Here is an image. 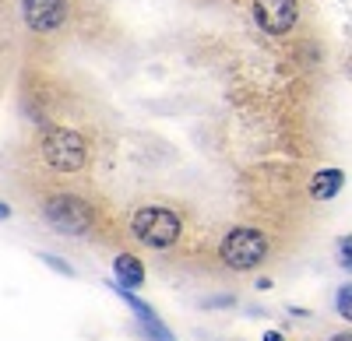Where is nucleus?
Listing matches in <instances>:
<instances>
[{
  "label": "nucleus",
  "mask_w": 352,
  "mask_h": 341,
  "mask_svg": "<svg viewBox=\"0 0 352 341\" xmlns=\"http://www.w3.org/2000/svg\"><path fill=\"white\" fill-rule=\"evenodd\" d=\"M268 233H261L257 225H236L229 229L219 243V261L229 271H254L268 261Z\"/></svg>",
  "instance_id": "obj_2"
},
{
  "label": "nucleus",
  "mask_w": 352,
  "mask_h": 341,
  "mask_svg": "<svg viewBox=\"0 0 352 341\" xmlns=\"http://www.w3.org/2000/svg\"><path fill=\"white\" fill-rule=\"evenodd\" d=\"M254 21L261 32L285 36L300 21V0H254Z\"/></svg>",
  "instance_id": "obj_5"
},
{
  "label": "nucleus",
  "mask_w": 352,
  "mask_h": 341,
  "mask_svg": "<svg viewBox=\"0 0 352 341\" xmlns=\"http://www.w3.org/2000/svg\"><path fill=\"white\" fill-rule=\"evenodd\" d=\"M116 292H120V289H116ZM124 296V303L134 309V314H138V320H141V327H144V334H148L152 341H173V334H169V327L159 320V314H155V309L148 306V303H141L138 296H131V292H120Z\"/></svg>",
  "instance_id": "obj_8"
},
{
  "label": "nucleus",
  "mask_w": 352,
  "mask_h": 341,
  "mask_svg": "<svg viewBox=\"0 0 352 341\" xmlns=\"http://www.w3.org/2000/svg\"><path fill=\"white\" fill-rule=\"evenodd\" d=\"M342 264H349V268H352V236H349V239H342Z\"/></svg>",
  "instance_id": "obj_12"
},
{
  "label": "nucleus",
  "mask_w": 352,
  "mask_h": 341,
  "mask_svg": "<svg viewBox=\"0 0 352 341\" xmlns=\"http://www.w3.org/2000/svg\"><path fill=\"white\" fill-rule=\"evenodd\" d=\"M39 148L53 173H78L88 162V141L71 127H46Z\"/></svg>",
  "instance_id": "obj_4"
},
{
  "label": "nucleus",
  "mask_w": 352,
  "mask_h": 341,
  "mask_svg": "<svg viewBox=\"0 0 352 341\" xmlns=\"http://www.w3.org/2000/svg\"><path fill=\"white\" fill-rule=\"evenodd\" d=\"M50 268H56V271H64V274H74V268L71 264H64V261H56V257H50V253H46V257H43Z\"/></svg>",
  "instance_id": "obj_11"
},
{
  "label": "nucleus",
  "mask_w": 352,
  "mask_h": 341,
  "mask_svg": "<svg viewBox=\"0 0 352 341\" xmlns=\"http://www.w3.org/2000/svg\"><path fill=\"white\" fill-rule=\"evenodd\" d=\"M8 215H11V208H8V204H0V218H8Z\"/></svg>",
  "instance_id": "obj_15"
},
{
  "label": "nucleus",
  "mask_w": 352,
  "mask_h": 341,
  "mask_svg": "<svg viewBox=\"0 0 352 341\" xmlns=\"http://www.w3.org/2000/svg\"><path fill=\"white\" fill-rule=\"evenodd\" d=\"M335 306H338V314L352 324V285H342L338 296H335Z\"/></svg>",
  "instance_id": "obj_10"
},
{
  "label": "nucleus",
  "mask_w": 352,
  "mask_h": 341,
  "mask_svg": "<svg viewBox=\"0 0 352 341\" xmlns=\"http://www.w3.org/2000/svg\"><path fill=\"white\" fill-rule=\"evenodd\" d=\"M342 183H345L342 169H320V173H314V180H310V197L314 201H331V197L342 190Z\"/></svg>",
  "instance_id": "obj_9"
},
{
  "label": "nucleus",
  "mask_w": 352,
  "mask_h": 341,
  "mask_svg": "<svg viewBox=\"0 0 352 341\" xmlns=\"http://www.w3.org/2000/svg\"><path fill=\"white\" fill-rule=\"evenodd\" d=\"M264 341H285V338H282L278 331H268V334H264Z\"/></svg>",
  "instance_id": "obj_13"
},
{
  "label": "nucleus",
  "mask_w": 352,
  "mask_h": 341,
  "mask_svg": "<svg viewBox=\"0 0 352 341\" xmlns=\"http://www.w3.org/2000/svg\"><path fill=\"white\" fill-rule=\"evenodd\" d=\"M131 236L148 250H173L184 239V218L166 204H141L131 215Z\"/></svg>",
  "instance_id": "obj_1"
},
{
  "label": "nucleus",
  "mask_w": 352,
  "mask_h": 341,
  "mask_svg": "<svg viewBox=\"0 0 352 341\" xmlns=\"http://www.w3.org/2000/svg\"><path fill=\"white\" fill-rule=\"evenodd\" d=\"M331 341H352V331H342V334H335Z\"/></svg>",
  "instance_id": "obj_14"
},
{
  "label": "nucleus",
  "mask_w": 352,
  "mask_h": 341,
  "mask_svg": "<svg viewBox=\"0 0 352 341\" xmlns=\"http://www.w3.org/2000/svg\"><path fill=\"white\" fill-rule=\"evenodd\" d=\"M67 0H21V18L25 25L39 36H50V32H60L67 25Z\"/></svg>",
  "instance_id": "obj_6"
},
{
  "label": "nucleus",
  "mask_w": 352,
  "mask_h": 341,
  "mask_svg": "<svg viewBox=\"0 0 352 341\" xmlns=\"http://www.w3.org/2000/svg\"><path fill=\"white\" fill-rule=\"evenodd\" d=\"M43 218L53 233L64 236H92L96 233V208L78 193H50L43 201Z\"/></svg>",
  "instance_id": "obj_3"
},
{
  "label": "nucleus",
  "mask_w": 352,
  "mask_h": 341,
  "mask_svg": "<svg viewBox=\"0 0 352 341\" xmlns=\"http://www.w3.org/2000/svg\"><path fill=\"white\" fill-rule=\"evenodd\" d=\"M113 274H116V289L120 292H134L144 285V264L134 257V253H116V261H113Z\"/></svg>",
  "instance_id": "obj_7"
}]
</instances>
